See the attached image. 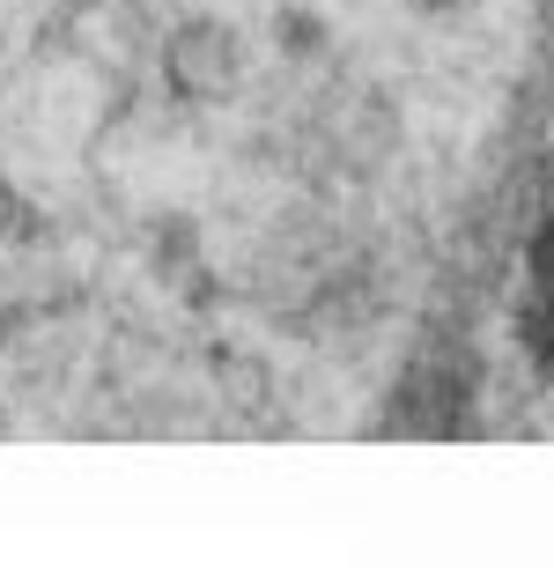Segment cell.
I'll list each match as a JSON object with an SVG mask.
<instances>
[{
  "label": "cell",
  "mask_w": 554,
  "mask_h": 569,
  "mask_svg": "<svg viewBox=\"0 0 554 569\" xmlns=\"http://www.w3.org/2000/svg\"><path fill=\"white\" fill-rule=\"evenodd\" d=\"M525 340H533L540 370L554 378V200L533 230V259H525Z\"/></svg>",
  "instance_id": "1"
}]
</instances>
